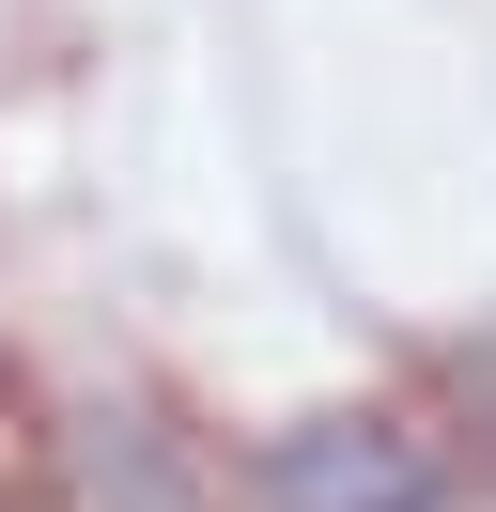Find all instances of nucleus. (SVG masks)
Here are the masks:
<instances>
[{"mask_svg": "<svg viewBox=\"0 0 496 512\" xmlns=\"http://www.w3.org/2000/svg\"><path fill=\"white\" fill-rule=\"evenodd\" d=\"M264 512H450V450L419 419H295L264 450Z\"/></svg>", "mask_w": 496, "mask_h": 512, "instance_id": "f257e3e1", "label": "nucleus"}, {"mask_svg": "<svg viewBox=\"0 0 496 512\" xmlns=\"http://www.w3.org/2000/svg\"><path fill=\"white\" fill-rule=\"evenodd\" d=\"M93 497H109V512H186V497H171V466H155V435H140V419H93Z\"/></svg>", "mask_w": 496, "mask_h": 512, "instance_id": "f03ea898", "label": "nucleus"}]
</instances>
